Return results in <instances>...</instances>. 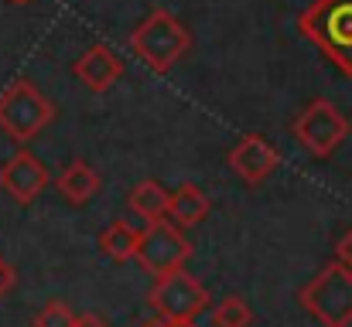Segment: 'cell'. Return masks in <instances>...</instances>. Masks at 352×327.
Returning <instances> with one entry per match:
<instances>
[{"mask_svg": "<svg viewBox=\"0 0 352 327\" xmlns=\"http://www.w3.org/2000/svg\"><path fill=\"white\" fill-rule=\"evenodd\" d=\"M298 31L352 79V0H315L301 10Z\"/></svg>", "mask_w": 352, "mask_h": 327, "instance_id": "obj_1", "label": "cell"}, {"mask_svg": "<svg viewBox=\"0 0 352 327\" xmlns=\"http://www.w3.org/2000/svg\"><path fill=\"white\" fill-rule=\"evenodd\" d=\"M130 48L133 55L157 75L171 72L192 48V34L188 27L164 7H154L130 34Z\"/></svg>", "mask_w": 352, "mask_h": 327, "instance_id": "obj_2", "label": "cell"}, {"mask_svg": "<svg viewBox=\"0 0 352 327\" xmlns=\"http://www.w3.org/2000/svg\"><path fill=\"white\" fill-rule=\"evenodd\" d=\"M298 304L322 327H352V269L346 263H329L298 290Z\"/></svg>", "mask_w": 352, "mask_h": 327, "instance_id": "obj_3", "label": "cell"}, {"mask_svg": "<svg viewBox=\"0 0 352 327\" xmlns=\"http://www.w3.org/2000/svg\"><path fill=\"white\" fill-rule=\"evenodd\" d=\"M55 123V103L28 79L10 82L0 93V130L14 140V143H28L34 140L45 126Z\"/></svg>", "mask_w": 352, "mask_h": 327, "instance_id": "obj_4", "label": "cell"}, {"mask_svg": "<svg viewBox=\"0 0 352 327\" xmlns=\"http://www.w3.org/2000/svg\"><path fill=\"white\" fill-rule=\"evenodd\" d=\"M147 300H151L154 314L164 317V321H171V324L195 321L199 314L209 311V290L185 266L157 276L154 287H151V293H147Z\"/></svg>", "mask_w": 352, "mask_h": 327, "instance_id": "obj_5", "label": "cell"}, {"mask_svg": "<svg viewBox=\"0 0 352 327\" xmlns=\"http://www.w3.org/2000/svg\"><path fill=\"white\" fill-rule=\"evenodd\" d=\"M133 259L144 266V273H151L157 280V276H164L171 269H182L192 259V242L182 235V228L175 221L154 218V221H147L140 228Z\"/></svg>", "mask_w": 352, "mask_h": 327, "instance_id": "obj_6", "label": "cell"}, {"mask_svg": "<svg viewBox=\"0 0 352 327\" xmlns=\"http://www.w3.org/2000/svg\"><path fill=\"white\" fill-rule=\"evenodd\" d=\"M349 133H352V126H349V119H346V112L336 106L332 99H315V103H308L305 112L294 119V140H298L311 157H318V160L332 157Z\"/></svg>", "mask_w": 352, "mask_h": 327, "instance_id": "obj_7", "label": "cell"}, {"mask_svg": "<svg viewBox=\"0 0 352 327\" xmlns=\"http://www.w3.org/2000/svg\"><path fill=\"white\" fill-rule=\"evenodd\" d=\"M48 167L31 154V150H17L14 157H7L0 164V188L10 195V202L17 205H31L38 202V195L48 188Z\"/></svg>", "mask_w": 352, "mask_h": 327, "instance_id": "obj_8", "label": "cell"}, {"mask_svg": "<svg viewBox=\"0 0 352 327\" xmlns=\"http://www.w3.org/2000/svg\"><path fill=\"white\" fill-rule=\"evenodd\" d=\"M230 167L236 178H243L246 184H263L277 167H280V154L277 147L260 136V133H246L236 140V147L230 150Z\"/></svg>", "mask_w": 352, "mask_h": 327, "instance_id": "obj_9", "label": "cell"}, {"mask_svg": "<svg viewBox=\"0 0 352 327\" xmlns=\"http://www.w3.org/2000/svg\"><path fill=\"white\" fill-rule=\"evenodd\" d=\"M120 75H123V62L110 45H93L76 62V79L89 93H107L113 82H120Z\"/></svg>", "mask_w": 352, "mask_h": 327, "instance_id": "obj_10", "label": "cell"}, {"mask_svg": "<svg viewBox=\"0 0 352 327\" xmlns=\"http://www.w3.org/2000/svg\"><path fill=\"white\" fill-rule=\"evenodd\" d=\"M209 208H212V202H209V195L199 184H182V188L168 191V212L164 215L171 218L178 228H192V225H199L202 218L209 215Z\"/></svg>", "mask_w": 352, "mask_h": 327, "instance_id": "obj_11", "label": "cell"}, {"mask_svg": "<svg viewBox=\"0 0 352 327\" xmlns=\"http://www.w3.org/2000/svg\"><path fill=\"white\" fill-rule=\"evenodd\" d=\"M58 191H62V198H65L69 205L82 208V205H89V202L100 195V174H96L86 160H72V164H65V171L58 174Z\"/></svg>", "mask_w": 352, "mask_h": 327, "instance_id": "obj_12", "label": "cell"}, {"mask_svg": "<svg viewBox=\"0 0 352 327\" xmlns=\"http://www.w3.org/2000/svg\"><path fill=\"white\" fill-rule=\"evenodd\" d=\"M130 208H133V215H140L144 221L164 218V212H168V191L157 181H140L130 191Z\"/></svg>", "mask_w": 352, "mask_h": 327, "instance_id": "obj_13", "label": "cell"}, {"mask_svg": "<svg viewBox=\"0 0 352 327\" xmlns=\"http://www.w3.org/2000/svg\"><path fill=\"white\" fill-rule=\"evenodd\" d=\"M137 235H140V228H133V225H126V221H110L107 225V232L100 235V249L110 256V259H117V263H126V259H133V249H137Z\"/></svg>", "mask_w": 352, "mask_h": 327, "instance_id": "obj_14", "label": "cell"}, {"mask_svg": "<svg viewBox=\"0 0 352 327\" xmlns=\"http://www.w3.org/2000/svg\"><path fill=\"white\" fill-rule=\"evenodd\" d=\"M212 324L216 327H250L253 324V311L243 297H223L212 311Z\"/></svg>", "mask_w": 352, "mask_h": 327, "instance_id": "obj_15", "label": "cell"}, {"mask_svg": "<svg viewBox=\"0 0 352 327\" xmlns=\"http://www.w3.org/2000/svg\"><path fill=\"white\" fill-rule=\"evenodd\" d=\"M72 321H76L72 307L62 304V300H52V304H45V307L34 314V324L31 327H72Z\"/></svg>", "mask_w": 352, "mask_h": 327, "instance_id": "obj_16", "label": "cell"}, {"mask_svg": "<svg viewBox=\"0 0 352 327\" xmlns=\"http://www.w3.org/2000/svg\"><path fill=\"white\" fill-rule=\"evenodd\" d=\"M14 287H17V269H14V266L0 256V300H3V297H7Z\"/></svg>", "mask_w": 352, "mask_h": 327, "instance_id": "obj_17", "label": "cell"}, {"mask_svg": "<svg viewBox=\"0 0 352 327\" xmlns=\"http://www.w3.org/2000/svg\"><path fill=\"white\" fill-rule=\"evenodd\" d=\"M336 259H339V263H346V266L352 269V228L339 239V245H336Z\"/></svg>", "mask_w": 352, "mask_h": 327, "instance_id": "obj_18", "label": "cell"}, {"mask_svg": "<svg viewBox=\"0 0 352 327\" xmlns=\"http://www.w3.org/2000/svg\"><path fill=\"white\" fill-rule=\"evenodd\" d=\"M72 327H110L103 317H96V314H82V317H76Z\"/></svg>", "mask_w": 352, "mask_h": 327, "instance_id": "obj_19", "label": "cell"}, {"mask_svg": "<svg viewBox=\"0 0 352 327\" xmlns=\"http://www.w3.org/2000/svg\"><path fill=\"white\" fill-rule=\"evenodd\" d=\"M140 327H171V321H164V317H157V314H154V317H147Z\"/></svg>", "mask_w": 352, "mask_h": 327, "instance_id": "obj_20", "label": "cell"}, {"mask_svg": "<svg viewBox=\"0 0 352 327\" xmlns=\"http://www.w3.org/2000/svg\"><path fill=\"white\" fill-rule=\"evenodd\" d=\"M171 327H199L195 321H185V324H171Z\"/></svg>", "mask_w": 352, "mask_h": 327, "instance_id": "obj_21", "label": "cell"}, {"mask_svg": "<svg viewBox=\"0 0 352 327\" xmlns=\"http://www.w3.org/2000/svg\"><path fill=\"white\" fill-rule=\"evenodd\" d=\"M10 3H17V7H24V3H31V0H10Z\"/></svg>", "mask_w": 352, "mask_h": 327, "instance_id": "obj_22", "label": "cell"}]
</instances>
